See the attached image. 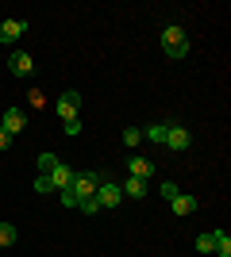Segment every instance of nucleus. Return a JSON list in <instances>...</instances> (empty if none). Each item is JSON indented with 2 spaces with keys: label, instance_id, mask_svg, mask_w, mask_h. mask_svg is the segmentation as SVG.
Here are the masks:
<instances>
[{
  "label": "nucleus",
  "instance_id": "14",
  "mask_svg": "<svg viewBox=\"0 0 231 257\" xmlns=\"http://www.w3.org/2000/svg\"><path fill=\"white\" fill-rule=\"evenodd\" d=\"M143 139L154 142V146H162V142H166V123H150V127L143 131Z\"/></svg>",
  "mask_w": 231,
  "mask_h": 257
},
{
  "label": "nucleus",
  "instance_id": "8",
  "mask_svg": "<svg viewBox=\"0 0 231 257\" xmlns=\"http://www.w3.org/2000/svg\"><path fill=\"white\" fill-rule=\"evenodd\" d=\"M8 65H12V73H16V77H27V73L35 69L31 54H23V50H12V54H8Z\"/></svg>",
  "mask_w": 231,
  "mask_h": 257
},
{
  "label": "nucleus",
  "instance_id": "21",
  "mask_svg": "<svg viewBox=\"0 0 231 257\" xmlns=\"http://www.w3.org/2000/svg\"><path fill=\"white\" fill-rule=\"evenodd\" d=\"M58 200H62V207H77V196L69 192V188H66V192H58Z\"/></svg>",
  "mask_w": 231,
  "mask_h": 257
},
{
  "label": "nucleus",
  "instance_id": "16",
  "mask_svg": "<svg viewBox=\"0 0 231 257\" xmlns=\"http://www.w3.org/2000/svg\"><path fill=\"white\" fill-rule=\"evenodd\" d=\"M16 242V226L12 223H0V246H12Z\"/></svg>",
  "mask_w": 231,
  "mask_h": 257
},
{
  "label": "nucleus",
  "instance_id": "12",
  "mask_svg": "<svg viewBox=\"0 0 231 257\" xmlns=\"http://www.w3.org/2000/svg\"><path fill=\"white\" fill-rule=\"evenodd\" d=\"M212 253L216 257H231V238L223 230H212Z\"/></svg>",
  "mask_w": 231,
  "mask_h": 257
},
{
  "label": "nucleus",
  "instance_id": "11",
  "mask_svg": "<svg viewBox=\"0 0 231 257\" xmlns=\"http://www.w3.org/2000/svg\"><path fill=\"white\" fill-rule=\"evenodd\" d=\"M120 192H123V196H131V200H143V196H146V181H135V177H127V181L120 184Z\"/></svg>",
  "mask_w": 231,
  "mask_h": 257
},
{
  "label": "nucleus",
  "instance_id": "2",
  "mask_svg": "<svg viewBox=\"0 0 231 257\" xmlns=\"http://www.w3.org/2000/svg\"><path fill=\"white\" fill-rule=\"evenodd\" d=\"M108 181V173H73V184H69V192L77 196V207L85 204V200H93L97 196V184Z\"/></svg>",
  "mask_w": 231,
  "mask_h": 257
},
{
  "label": "nucleus",
  "instance_id": "9",
  "mask_svg": "<svg viewBox=\"0 0 231 257\" xmlns=\"http://www.w3.org/2000/svg\"><path fill=\"white\" fill-rule=\"evenodd\" d=\"M50 184H54V192H66L69 184H73V169H69V165H62V161H58L54 169H50Z\"/></svg>",
  "mask_w": 231,
  "mask_h": 257
},
{
  "label": "nucleus",
  "instance_id": "13",
  "mask_svg": "<svg viewBox=\"0 0 231 257\" xmlns=\"http://www.w3.org/2000/svg\"><path fill=\"white\" fill-rule=\"evenodd\" d=\"M170 204H174V215H193L197 211V200H193V196H181V192H177Z\"/></svg>",
  "mask_w": 231,
  "mask_h": 257
},
{
  "label": "nucleus",
  "instance_id": "15",
  "mask_svg": "<svg viewBox=\"0 0 231 257\" xmlns=\"http://www.w3.org/2000/svg\"><path fill=\"white\" fill-rule=\"evenodd\" d=\"M139 142H143V131H139V127H127V131H123V146H127V150H135Z\"/></svg>",
  "mask_w": 231,
  "mask_h": 257
},
{
  "label": "nucleus",
  "instance_id": "4",
  "mask_svg": "<svg viewBox=\"0 0 231 257\" xmlns=\"http://www.w3.org/2000/svg\"><path fill=\"white\" fill-rule=\"evenodd\" d=\"M189 142H193V135H189L185 127H181V123H166V142L162 146H170V150H189Z\"/></svg>",
  "mask_w": 231,
  "mask_h": 257
},
{
  "label": "nucleus",
  "instance_id": "6",
  "mask_svg": "<svg viewBox=\"0 0 231 257\" xmlns=\"http://www.w3.org/2000/svg\"><path fill=\"white\" fill-rule=\"evenodd\" d=\"M0 127L8 131V135H20V131L27 127V111H23V107H8L4 119H0Z\"/></svg>",
  "mask_w": 231,
  "mask_h": 257
},
{
  "label": "nucleus",
  "instance_id": "22",
  "mask_svg": "<svg viewBox=\"0 0 231 257\" xmlns=\"http://www.w3.org/2000/svg\"><path fill=\"white\" fill-rule=\"evenodd\" d=\"M66 135H81V119H69V123H66Z\"/></svg>",
  "mask_w": 231,
  "mask_h": 257
},
{
  "label": "nucleus",
  "instance_id": "10",
  "mask_svg": "<svg viewBox=\"0 0 231 257\" xmlns=\"http://www.w3.org/2000/svg\"><path fill=\"white\" fill-rule=\"evenodd\" d=\"M23 31H27V20H4L0 23V43H16Z\"/></svg>",
  "mask_w": 231,
  "mask_h": 257
},
{
  "label": "nucleus",
  "instance_id": "24",
  "mask_svg": "<svg viewBox=\"0 0 231 257\" xmlns=\"http://www.w3.org/2000/svg\"><path fill=\"white\" fill-rule=\"evenodd\" d=\"M81 211L93 215V211H100V204H97V200H85V204H81Z\"/></svg>",
  "mask_w": 231,
  "mask_h": 257
},
{
  "label": "nucleus",
  "instance_id": "3",
  "mask_svg": "<svg viewBox=\"0 0 231 257\" xmlns=\"http://www.w3.org/2000/svg\"><path fill=\"white\" fill-rule=\"evenodd\" d=\"M93 200H97L100 207H120L123 204V192H120V184H116V181H100Z\"/></svg>",
  "mask_w": 231,
  "mask_h": 257
},
{
  "label": "nucleus",
  "instance_id": "18",
  "mask_svg": "<svg viewBox=\"0 0 231 257\" xmlns=\"http://www.w3.org/2000/svg\"><path fill=\"white\" fill-rule=\"evenodd\" d=\"M35 192L43 196V192H54V184H50V177H46V173H39V177H35Z\"/></svg>",
  "mask_w": 231,
  "mask_h": 257
},
{
  "label": "nucleus",
  "instance_id": "17",
  "mask_svg": "<svg viewBox=\"0 0 231 257\" xmlns=\"http://www.w3.org/2000/svg\"><path fill=\"white\" fill-rule=\"evenodd\" d=\"M54 165H58L54 154H39V173H46V177H50V169H54Z\"/></svg>",
  "mask_w": 231,
  "mask_h": 257
},
{
  "label": "nucleus",
  "instance_id": "1",
  "mask_svg": "<svg viewBox=\"0 0 231 257\" xmlns=\"http://www.w3.org/2000/svg\"><path fill=\"white\" fill-rule=\"evenodd\" d=\"M162 50L170 54V58H185V54H189V31L181 27V23L162 27Z\"/></svg>",
  "mask_w": 231,
  "mask_h": 257
},
{
  "label": "nucleus",
  "instance_id": "23",
  "mask_svg": "<svg viewBox=\"0 0 231 257\" xmlns=\"http://www.w3.org/2000/svg\"><path fill=\"white\" fill-rule=\"evenodd\" d=\"M162 196H166V200H174V196H177V184L166 181V184H162Z\"/></svg>",
  "mask_w": 231,
  "mask_h": 257
},
{
  "label": "nucleus",
  "instance_id": "19",
  "mask_svg": "<svg viewBox=\"0 0 231 257\" xmlns=\"http://www.w3.org/2000/svg\"><path fill=\"white\" fill-rule=\"evenodd\" d=\"M197 249H200V253H212V230L197 238Z\"/></svg>",
  "mask_w": 231,
  "mask_h": 257
},
{
  "label": "nucleus",
  "instance_id": "7",
  "mask_svg": "<svg viewBox=\"0 0 231 257\" xmlns=\"http://www.w3.org/2000/svg\"><path fill=\"white\" fill-rule=\"evenodd\" d=\"M150 173H154V161H150V158H139V154H131V158H127V177L146 181Z\"/></svg>",
  "mask_w": 231,
  "mask_h": 257
},
{
  "label": "nucleus",
  "instance_id": "20",
  "mask_svg": "<svg viewBox=\"0 0 231 257\" xmlns=\"http://www.w3.org/2000/svg\"><path fill=\"white\" fill-rule=\"evenodd\" d=\"M27 104H31V107H43L46 100H43V92H39V88H31V92H27Z\"/></svg>",
  "mask_w": 231,
  "mask_h": 257
},
{
  "label": "nucleus",
  "instance_id": "5",
  "mask_svg": "<svg viewBox=\"0 0 231 257\" xmlns=\"http://www.w3.org/2000/svg\"><path fill=\"white\" fill-rule=\"evenodd\" d=\"M58 115H62V123H69V119H77V107H81V96H77L73 88H69V92H62V96H58Z\"/></svg>",
  "mask_w": 231,
  "mask_h": 257
},
{
  "label": "nucleus",
  "instance_id": "25",
  "mask_svg": "<svg viewBox=\"0 0 231 257\" xmlns=\"http://www.w3.org/2000/svg\"><path fill=\"white\" fill-rule=\"evenodd\" d=\"M8 146H12V135H8L4 127H0V150H8Z\"/></svg>",
  "mask_w": 231,
  "mask_h": 257
}]
</instances>
